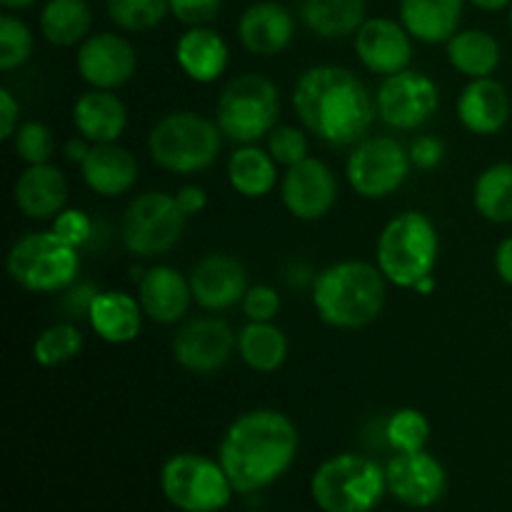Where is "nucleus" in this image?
<instances>
[{"instance_id":"obj_4","label":"nucleus","mask_w":512,"mask_h":512,"mask_svg":"<svg viewBox=\"0 0 512 512\" xmlns=\"http://www.w3.org/2000/svg\"><path fill=\"white\" fill-rule=\"evenodd\" d=\"M440 255V238L433 220L418 210H405L388 220L378 238L380 273L398 288H413L423 278L433 275Z\"/></svg>"},{"instance_id":"obj_32","label":"nucleus","mask_w":512,"mask_h":512,"mask_svg":"<svg viewBox=\"0 0 512 512\" xmlns=\"http://www.w3.org/2000/svg\"><path fill=\"white\" fill-rule=\"evenodd\" d=\"M288 338L273 323H250L238 333V353L255 373H275L288 360Z\"/></svg>"},{"instance_id":"obj_46","label":"nucleus","mask_w":512,"mask_h":512,"mask_svg":"<svg viewBox=\"0 0 512 512\" xmlns=\"http://www.w3.org/2000/svg\"><path fill=\"white\" fill-rule=\"evenodd\" d=\"M175 200H178L180 210H183L188 218H193V215L205 210V205H208V193H205V188H200V185H183V188L175 193Z\"/></svg>"},{"instance_id":"obj_20","label":"nucleus","mask_w":512,"mask_h":512,"mask_svg":"<svg viewBox=\"0 0 512 512\" xmlns=\"http://www.w3.org/2000/svg\"><path fill=\"white\" fill-rule=\"evenodd\" d=\"M295 35V20L275 0H260L245 8L238 20V38L248 53L273 58L283 53Z\"/></svg>"},{"instance_id":"obj_35","label":"nucleus","mask_w":512,"mask_h":512,"mask_svg":"<svg viewBox=\"0 0 512 512\" xmlns=\"http://www.w3.org/2000/svg\"><path fill=\"white\" fill-rule=\"evenodd\" d=\"M385 440L395 453H418L430 440V420L418 408H400L385 420Z\"/></svg>"},{"instance_id":"obj_21","label":"nucleus","mask_w":512,"mask_h":512,"mask_svg":"<svg viewBox=\"0 0 512 512\" xmlns=\"http://www.w3.org/2000/svg\"><path fill=\"white\" fill-rule=\"evenodd\" d=\"M13 198L25 218L53 220L68 208V180L63 170L50 163L28 165L15 180Z\"/></svg>"},{"instance_id":"obj_27","label":"nucleus","mask_w":512,"mask_h":512,"mask_svg":"<svg viewBox=\"0 0 512 512\" xmlns=\"http://www.w3.org/2000/svg\"><path fill=\"white\" fill-rule=\"evenodd\" d=\"M465 0H400V23L420 43H448L460 30Z\"/></svg>"},{"instance_id":"obj_39","label":"nucleus","mask_w":512,"mask_h":512,"mask_svg":"<svg viewBox=\"0 0 512 512\" xmlns=\"http://www.w3.org/2000/svg\"><path fill=\"white\" fill-rule=\"evenodd\" d=\"M268 153L273 155L275 163L290 168L308 158V135L295 125H275L273 133L268 135Z\"/></svg>"},{"instance_id":"obj_28","label":"nucleus","mask_w":512,"mask_h":512,"mask_svg":"<svg viewBox=\"0 0 512 512\" xmlns=\"http://www.w3.org/2000/svg\"><path fill=\"white\" fill-rule=\"evenodd\" d=\"M300 18L305 28L328 40L348 38L368 20L365 0H300Z\"/></svg>"},{"instance_id":"obj_40","label":"nucleus","mask_w":512,"mask_h":512,"mask_svg":"<svg viewBox=\"0 0 512 512\" xmlns=\"http://www.w3.org/2000/svg\"><path fill=\"white\" fill-rule=\"evenodd\" d=\"M50 230H53L63 243H68L70 248L75 250L90 245V240H93L95 235L93 220L88 218L85 210H78V208L60 210V213L53 218V228Z\"/></svg>"},{"instance_id":"obj_3","label":"nucleus","mask_w":512,"mask_h":512,"mask_svg":"<svg viewBox=\"0 0 512 512\" xmlns=\"http://www.w3.org/2000/svg\"><path fill=\"white\" fill-rule=\"evenodd\" d=\"M385 283L378 265L340 260L313 278V305L330 328L360 330L383 313Z\"/></svg>"},{"instance_id":"obj_25","label":"nucleus","mask_w":512,"mask_h":512,"mask_svg":"<svg viewBox=\"0 0 512 512\" xmlns=\"http://www.w3.org/2000/svg\"><path fill=\"white\" fill-rule=\"evenodd\" d=\"M80 170H83L85 185L103 198L125 195L138 180V160L118 143L93 145Z\"/></svg>"},{"instance_id":"obj_16","label":"nucleus","mask_w":512,"mask_h":512,"mask_svg":"<svg viewBox=\"0 0 512 512\" xmlns=\"http://www.w3.org/2000/svg\"><path fill=\"white\" fill-rule=\"evenodd\" d=\"M78 73L90 88L115 90L128 83L138 68V55L128 38L118 33L88 35L75 55Z\"/></svg>"},{"instance_id":"obj_8","label":"nucleus","mask_w":512,"mask_h":512,"mask_svg":"<svg viewBox=\"0 0 512 512\" xmlns=\"http://www.w3.org/2000/svg\"><path fill=\"white\" fill-rule=\"evenodd\" d=\"M80 253L53 230L28 233L8 253V275L30 293H60L78 278Z\"/></svg>"},{"instance_id":"obj_50","label":"nucleus","mask_w":512,"mask_h":512,"mask_svg":"<svg viewBox=\"0 0 512 512\" xmlns=\"http://www.w3.org/2000/svg\"><path fill=\"white\" fill-rule=\"evenodd\" d=\"M35 3H38V0H0V5H3L5 10H25Z\"/></svg>"},{"instance_id":"obj_45","label":"nucleus","mask_w":512,"mask_h":512,"mask_svg":"<svg viewBox=\"0 0 512 512\" xmlns=\"http://www.w3.org/2000/svg\"><path fill=\"white\" fill-rule=\"evenodd\" d=\"M20 128V103L8 88H0V138L13 140Z\"/></svg>"},{"instance_id":"obj_19","label":"nucleus","mask_w":512,"mask_h":512,"mask_svg":"<svg viewBox=\"0 0 512 512\" xmlns=\"http://www.w3.org/2000/svg\"><path fill=\"white\" fill-rule=\"evenodd\" d=\"M138 300L145 318L158 325H173L188 315L193 303L190 278H185L173 265H155L140 273Z\"/></svg>"},{"instance_id":"obj_18","label":"nucleus","mask_w":512,"mask_h":512,"mask_svg":"<svg viewBox=\"0 0 512 512\" xmlns=\"http://www.w3.org/2000/svg\"><path fill=\"white\" fill-rule=\"evenodd\" d=\"M193 300L203 310L220 313L243 303L248 293V270L238 258L225 253H210L190 273Z\"/></svg>"},{"instance_id":"obj_42","label":"nucleus","mask_w":512,"mask_h":512,"mask_svg":"<svg viewBox=\"0 0 512 512\" xmlns=\"http://www.w3.org/2000/svg\"><path fill=\"white\" fill-rule=\"evenodd\" d=\"M223 10V0H170V13L188 28L210 25Z\"/></svg>"},{"instance_id":"obj_12","label":"nucleus","mask_w":512,"mask_h":512,"mask_svg":"<svg viewBox=\"0 0 512 512\" xmlns=\"http://www.w3.org/2000/svg\"><path fill=\"white\" fill-rule=\"evenodd\" d=\"M378 118L393 130H415L428 123L440 105V90L420 70H403L383 78L378 93Z\"/></svg>"},{"instance_id":"obj_52","label":"nucleus","mask_w":512,"mask_h":512,"mask_svg":"<svg viewBox=\"0 0 512 512\" xmlns=\"http://www.w3.org/2000/svg\"><path fill=\"white\" fill-rule=\"evenodd\" d=\"M508 20H510V28H512V3H510V15H508Z\"/></svg>"},{"instance_id":"obj_14","label":"nucleus","mask_w":512,"mask_h":512,"mask_svg":"<svg viewBox=\"0 0 512 512\" xmlns=\"http://www.w3.org/2000/svg\"><path fill=\"white\" fill-rule=\"evenodd\" d=\"M385 480L388 493L415 510L433 508L448 490V473L428 450L395 453L385 465Z\"/></svg>"},{"instance_id":"obj_53","label":"nucleus","mask_w":512,"mask_h":512,"mask_svg":"<svg viewBox=\"0 0 512 512\" xmlns=\"http://www.w3.org/2000/svg\"><path fill=\"white\" fill-rule=\"evenodd\" d=\"M510 328H512V323H510Z\"/></svg>"},{"instance_id":"obj_30","label":"nucleus","mask_w":512,"mask_h":512,"mask_svg":"<svg viewBox=\"0 0 512 512\" xmlns=\"http://www.w3.org/2000/svg\"><path fill=\"white\" fill-rule=\"evenodd\" d=\"M500 58V43L495 35L488 30L468 28L458 30L453 38L448 40V60L458 73L468 75L470 80L475 78H490L498 70Z\"/></svg>"},{"instance_id":"obj_51","label":"nucleus","mask_w":512,"mask_h":512,"mask_svg":"<svg viewBox=\"0 0 512 512\" xmlns=\"http://www.w3.org/2000/svg\"><path fill=\"white\" fill-rule=\"evenodd\" d=\"M433 288H435V280H433V275H428V278H423V280H420L418 285H415V290H418L420 295H428V293H433Z\"/></svg>"},{"instance_id":"obj_24","label":"nucleus","mask_w":512,"mask_h":512,"mask_svg":"<svg viewBox=\"0 0 512 512\" xmlns=\"http://www.w3.org/2000/svg\"><path fill=\"white\" fill-rule=\"evenodd\" d=\"M175 60L180 70L195 83H215L228 68L230 50L218 30L208 25H195L185 30L175 43Z\"/></svg>"},{"instance_id":"obj_33","label":"nucleus","mask_w":512,"mask_h":512,"mask_svg":"<svg viewBox=\"0 0 512 512\" xmlns=\"http://www.w3.org/2000/svg\"><path fill=\"white\" fill-rule=\"evenodd\" d=\"M473 205L490 223H512V163H495L478 175Z\"/></svg>"},{"instance_id":"obj_15","label":"nucleus","mask_w":512,"mask_h":512,"mask_svg":"<svg viewBox=\"0 0 512 512\" xmlns=\"http://www.w3.org/2000/svg\"><path fill=\"white\" fill-rule=\"evenodd\" d=\"M280 198L293 218L313 223L325 218L338 203V178L318 158H305L285 168Z\"/></svg>"},{"instance_id":"obj_36","label":"nucleus","mask_w":512,"mask_h":512,"mask_svg":"<svg viewBox=\"0 0 512 512\" xmlns=\"http://www.w3.org/2000/svg\"><path fill=\"white\" fill-rule=\"evenodd\" d=\"M110 20L128 33L153 30L170 13V0H105Z\"/></svg>"},{"instance_id":"obj_23","label":"nucleus","mask_w":512,"mask_h":512,"mask_svg":"<svg viewBox=\"0 0 512 512\" xmlns=\"http://www.w3.org/2000/svg\"><path fill=\"white\" fill-rule=\"evenodd\" d=\"M73 125L93 145L118 143L128 128V108L113 90L93 88L75 100Z\"/></svg>"},{"instance_id":"obj_17","label":"nucleus","mask_w":512,"mask_h":512,"mask_svg":"<svg viewBox=\"0 0 512 512\" xmlns=\"http://www.w3.org/2000/svg\"><path fill=\"white\" fill-rule=\"evenodd\" d=\"M358 60L375 75L403 73L413 60V35L400 20L368 18L355 33Z\"/></svg>"},{"instance_id":"obj_49","label":"nucleus","mask_w":512,"mask_h":512,"mask_svg":"<svg viewBox=\"0 0 512 512\" xmlns=\"http://www.w3.org/2000/svg\"><path fill=\"white\" fill-rule=\"evenodd\" d=\"M470 3H473L475 8H480V10H490V13H493V10H503V8H508V5L512 3V0H470Z\"/></svg>"},{"instance_id":"obj_44","label":"nucleus","mask_w":512,"mask_h":512,"mask_svg":"<svg viewBox=\"0 0 512 512\" xmlns=\"http://www.w3.org/2000/svg\"><path fill=\"white\" fill-rule=\"evenodd\" d=\"M68 293H65V310L70 313V318H80V315H85L88 318L90 315V308H93L95 298L100 295V290L95 288L93 283H73L70 288H65Z\"/></svg>"},{"instance_id":"obj_1","label":"nucleus","mask_w":512,"mask_h":512,"mask_svg":"<svg viewBox=\"0 0 512 512\" xmlns=\"http://www.w3.org/2000/svg\"><path fill=\"white\" fill-rule=\"evenodd\" d=\"M293 108L303 128L333 148H355L378 118L368 85L340 65L305 70L293 88Z\"/></svg>"},{"instance_id":"obj_38","label":"nucleus","mask_w":512,"mask_h":512,"mask_svg":"<svg viewBox=\"0 0 512 512\" xmlns=\"http://www.w3.org/2000/svg\"><path fill=\"white\" fill-rule=\"evenodd\" d=\"M13 148L25 165L48 163L55 153L53 130L40 120H25L13 135Z\"/></svg>"},{"instance_id":"obj_10","label":"nucleus","mask_w":512,"mask_h":512,"mask_svg":"<svg viewBox=\"0 0 512 512\" xmlns=\"http://www.w3.org/2000/svg\"><path fill=\"white\" fill-rule=\"evenodd\" d=\"M188 215L180 210L175 195L163 190H150L138 195L125 208L120 223V238L128 253L140 258H153L173 250L185 233Z\"/></svg>"},{"instance_id":"obj_29","label":"nucleus","mask_w":512,"mask_h":512,"mask_svg":"<svg viewBox=\"0 0 512 512\" xmlns=\"http://www.w3.org/2000/svg\"><path fill=\"white\" fill-rule=\"evenodd\" d=\"M230 188L243 198H265L278 185V163L268 150L255 145H240L228 160Z\"/></svg>"},{"instance_id":"obj_43","label":"nucleus","mask_w":512,"mask_h":512,"mask_svg":"<svg viewBox=\"0 0 512 512\" xmlns=\"http://www.w3.org/2000/svg\"><path fill=\"white\" fill-rule=\"evenodd\" d=\"M408 153H410V163H413V168L433 170L443 163L445 143L440 138H435V135H418V138L410 143Z\"/></svg>"},{"instance_id":"obj_37","label":"nucleus","mask_w":512,"mask_h":512,"mask_svg":"<svg viewBox=\"0 0 512 512\" xmlns=\"http://www.w3.org/2000/svg\"><path fill=\"white\" fill-rule=\"evenodd\" d=\"M33 55V33L15 15H0V70H15Z\"/></svg>"},{"instance_id":"obj_6","label":"nucleus","mask_w":512,"mask_h":512,"mask_svg":"<svg viewBox=\"0 0 512 512\" xmlns=\"http://www.w3.org/2000/svg\"><path fill=\"white\" fill-rule=\"evenodd\" d=\"M385 493V468L358 453L333 455L310 480V495L323 512H373Z\"/></svg>"},{"instance_id":"obj_26","label":"nucleus","mask_w":512,"mask_h":512,"mask_svg":"<svg viewBox=\"0 0 512 512\" xmlns=\"http://www.w3.org/2000/svg\"><path fill=\"white\" fill-rule=\"evenodd\" d=\"M143 308L135 295L123 290H100L90 308V328L100 340L110 345L133 343L143 328Z\"/></svg>"},{"instance_id":"obj_5","label":"nucleus","mask_w":512,"mask_h":512,"mask_svg":"<svg viewBox=\"0 0 512 512\" xmlns=\"http://www.w3.org/2000/svg\"><path fill=\"white\" fill-rule=\"evenodd\" d=\"M218 123L193 110H175L160 118L148 135L155 165L175 175H193L210 168L223 150Z\"/></svg>"},{"instance_id":"obj_48","label":"nucleus","mask_w":512,"mask_h":512,"mask_svg":"<svg viewBox=\"0 0 512 512\" xmlns=\"http://www.w3.org/2000/svg\"><path fill=\"white\" fill-rule=\"evenodd\" d=\"M90 150H93V143H90L88 138H83V135H75V138H70L68 143H65V158H68L70 163L83 165V160L88 158Z\"/></svg>"},{"instance_id":"obj_47","label":"nucleus","mask_w":512,"mask_h":512,"mask_svg":"<svg viewBox=\"0 0 512 512\" xmlns=\"http://www.w3.org/2000/svg\"><path fill=\"white\" fill-rule=\"evenodd\" d=\"M495 270H498L500 280L512 288V235L500 240L498 250H495Z\"/></svg>"},{"instance_id":"obj_31","label":"nucleus","mask_w":512,"mask_h":512,"mask_svg":"<svg viewBox=\"0 0 512 512\" xmlns=\"http://www.w3.org/2000/svg\"><path fill=\"white\" fill-rule=\"evenodd\" d=\"M93 13L88 0H48L40 10V33L58 48L80 45L90 33Z\"/></svg>"},{"instance_id":"obj_34","label":"nucleus","mask_w":512,"mask_h":512,"mask_svg":"<svg viewBox=\"0 0 512 512\" xmlns=\"http://www.w3.org/2000/svg\"><path fill=\"white\" fill-rule=\"evenodd\" d=\"M83 350V330L75 323H55L45 328L33 343L35 363L43 368H58Z\"/></svg>"},{"instance_id":"obj_11","label":"nucleus","mask_w":512,"mask_h":512,"mask_svg":"<svg viewBox=\"0 0 512 512\" xmlns=\"http://www.w3.org/2000/svg\"><path fill=\"white\" fill-rule=\"evenodd\" d=\"M410 168V153L400 140L390 135H373L350 150L345 175L360 198L380 200L393 195L408 180Z\"/></svg>"},{"instance_id":"obj_7","label":"nucleus","mask_w":512,"mask_h":512,"mask_svg":"<svg viewBox=\"0 0 512 512\" xmlns=\"http://www.w3.org/2000/svg\"><path fill=\"white\" fill-rule=\"evenodd\" d=\"M278 115V85L260 73H245L223 88L215 108V123L233 143L255 145L273 133Z\"/></svg>"},{"instance_id":"obj_13","label":"nucleus","mask_w":512,"mask_h":512,"mask_svg":"<svg viewBox=\"0 0 512 512\" xmlns=\"http://www.w3.org/2000/svg\"><path fill=\"white\" fill-rule=\"evenodd\" d=\"M235 348L238 335L223 318L188 320L173 338L175 363L195 375H210L223 368Z\"/></svg>"},{"instance_id":"obj_22","label":"nucleus","mask_w":512,"mask_h":512,"mask_svg":"<svg viewBox=\"0 0 512 512\" xmlns=\"http://www.w3.org/2000/svg\"><path fill=\"white\" fill-rule=\"evenodd\" d=\"M458 118L470 133L495 135L510 120V95L495 78H475L458 98Z\"/></svg>"},{"instance_id":"obj_2","label":"nucleus","mask_w":512,"mask_h":512,"mask_svg":"<svg viewBox=\"0 0 512 512\" xmlns=\"http://www.w3.org/2000/svg\"><path fill=\"white\" fill-rule=\"evenodd\" d=\"M300 448L293 420L273 408L248 410L230 423L218 460L235 493H258L283 478Z\"/></svg>"},{"instance_id":"obj_9","label":"nucleus","mask_w":512,"mask_h":512,"mask_svg":"<svg viewBox=\"0 0 512 512\" xmlns=\"http://www.w3.org/2000/svg\"><path fill=\"white\" fill-rule=\"evenodd\" d=\"M160 490L180 512H220L228 508L235 493L220 460L198 453H178L165 460Z\"/></svg>"},{"instance_id":"obj_41","label":"nucleus","mask_w":512,"mask_h":512,"mask_svg":"<svg viewBox=\"0 0 512 512\" xmlns=\"http://www.w3.org/2000/svg\"><path fill=\"white\" fill-rule=\"evenodd\" d=\"M240 305L250 323H273L280 313V295L270 285H253Z\"/></svg>"}]
</instances>
